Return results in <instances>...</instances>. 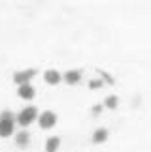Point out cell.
Instances as JSON below:
<instances>
[{"instance_id":"cell-1","label":"cell","mask_w":151,"mask_h":152,"mask_svg":"<svg viewBox=\"0 0 151 152\" xmlns=\"http://www.w3.org/2000/svg\"><path fill=\"white\" fill-rule=\"evenodd\" d=\"M38 115H40V109L36 105H25V107H21V111L15 115V124L21 128V130H28L32 124H36L38 120Z\"/></svg>"},{"instance_id":"cell-5","label":"cell","mask_w":151,"mask_h":152,"mask_svg":"<svg viewBox=\"0 0 151 152\" xmlns=\"http://www.w3.org/2000/svg\"><path fill=\"white\" fill-rule=\"evenodd\" d=\"M42 77H44V83L49 85V86H57V85L62 83V73H61L57 68H47V69H44Z\"/></svg>"},{"instance_id":"cell-6","label":"cell","mask_w":151,"mask_h":152,"mask_svg":"<svg viewBox=\"0 0 151 152\" xmlns=\"http://www.w3.org/2000/svg\"><path fill=\"white\" fill-rule=\"evenodd\" d=\"M17 98H21V100H25V102H32L34 98H36V86L32 83L19 85L17 86Z\"/></svg>"},{"instance_id":"cell-11","label":"cell","mask_w":151,"mask_h":152,"mask_svg":"<svg viewBox=\"0 0 151 152\" xmlns=\"http://www.w3.org/2000/svg\"><path fill=\"white\" fill-rule=\"evenodd\" d=\"M117 105H119V98L115 94H110L104 100V107H108V109H117Z\"/></svg>"},{"instance_id":"cell-4","label":"cell","mask_w":151,"mask_h":152,"mask_svg":"<svg viewBox=\"0 0 151 152\" xmlns=\"http://www.w3.org/2000/svg\"><path fill=\"white\" fill-rule=\"evenodd\" d=\"M38 75V69L36 68H25V69H17L13 72V83L19 86V85H27V83H32V79Z\"/></svg>"},{"instance_id":"cell-9","label":"cell","mask_w":151,"mask_h":152,"mask_svg":"<svg viewBox=\"0 0 151 152\" xmlns=\"http://www.w3.org/2000/svg\"><path fill=\"white\" fill-rule=\"evenodd\" d=\"M61 145H62V139L59 135H51L45 139L44 143V150L45 152H59L61 150Z\"/></svg>"},{"instance_id":"cell-7","label":"cell","mask_w":151,"mask_h":152,"mask_svg":"<svg viewBox=\"0 0 151 152\" xmlns=\"http://www.w3.org/2000/svg\"><path fill=\"white\" fill-rule=\"evenodd\" d=\"M30 141H32V133L28 130H19L13 133V143L17 148H27L30 145Z\"/></svg>"},{"instance_id":"cell-12","label":"cell","mask_w":151,"mask_h":152,"mask_svg":"<svg viewBox=\"0 0 151 152\" xmlns=\"http://www.w3.org/2000/svg\"><path fill=\"white\" fill-rule=\"evenodd\" d=\"M102 86H104V83H102V79H98V77L89 81V88H93V90H98V88H102Z\"/></svg>"},{"instance_id":"cell-10","label":"cell","mask_w":151,"mask_h":152,"mask_svg":"<svg viewBox=\"0 0 151 152\" xmlns=\"http://www.w3.org/2000/svg\"><path fill=\"white\" fill-rule=\"evenodd\" d=\"M108 137H110V132H108V128H96L95 132H93V143L95 145H100L104 141H108Z\"/></svg>"},{"instance_id":"cell-8","label":"cell","mask_w":151,"mask_h":152,"mask_svg":"<svg viewBox=\"0 0 151 152\" xmlns=\"http://www.w3.org/2000/svg\"><path fill=\"white\" fill-rule=\"evenodd\" d=\"M81 69H66V72H62V83H66V85H79V81H81Z\"/></svg>"},{"instance_id":"cell-13","label":"cell","mask_w":151,"mask_h":152,"mask_svg":"<svg viewBox=\"0 0 151 152\" xmlns=\"http://www.w3.org/2000/svg\"><path fill=\"white\" fill-rule=\"evenodd\" d=\"M100 113H102V105H95V109H93V115L96 116V115H100Z\"/></svg>"},{"instance_id":"cell-2","label":"cell","mask_w":151,"mask_h":152,"mask_svg":"<svg viewBox=\"0 0 151 152\" xmlns=\"http://www.w3.org/2000/svg\"><path fill=\"white\" fill-rule=\"evenodd\" d=\"M17 132L15 124V113L10 109L0 111V139H10L13 137V133Z\"/></svg>"},{"instance_id":"cell-3","label":"cell","mask_w":151,"mask_h":152,"mask_svg":"<svg viewBox=\"0 0 151 152\" xmlns=\"http://www.w3.org/2000/svg\"><path fill=\"white\" fill-rule=\"evenodd\" d=\"M57 122H59V116H57L55 111L53 109H45V111H40L36 124H38L40 130H51V128L57 126Z\"/></svg>"}]
</instances>
